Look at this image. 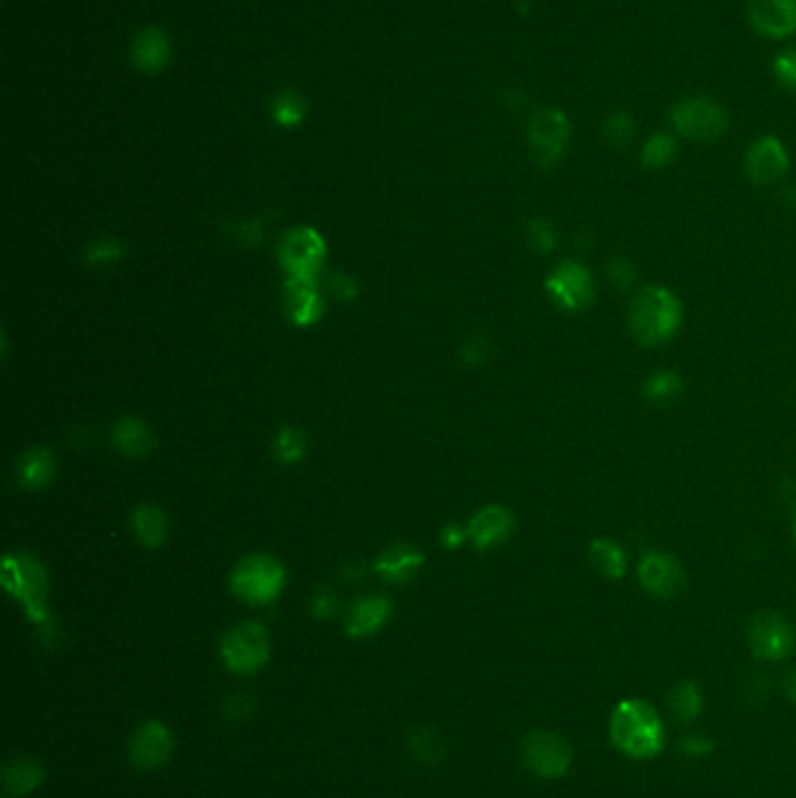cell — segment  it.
<instances>
[{"label":"cell","mask_w":796,"mask_h":798,"mask_svg":"<svg viewBox=\"0 0 796 798\" xmlns=\"http://www.w3.org/2000/svg\"><path fill=\"white\" fill-rule=\"evenodd\" d=\"M610 740L629 759L647 761L661 755L666 728L659 710L643 698H626L610 714Z\"/></svg>","instance_id":"1"},{"label":"cell","mask_w":796,"mask_h":798,"mask_svg":"<svg viewBox=\"0 0 796 798\" xmlns=\"http://www.w3.org/2000/svg\"><path fill=\"white\" fill-rule=\"evenodd\" d=\"M682 323L680 299L663 285H647L633 297L629 309V327L633 339L645 348H657L671 341Z\"/></svg>","instance_id":"2"},{"label":"cell","mask_w":796,"mask_h":798,"mask_svg":"<svg viewBox=\"0 0 796 798\" xmlns=\"http://www.w3.org/2000/svg\"><path fill=\"white\" fill-rule=\"evenodd\" d=\"M229 586L236 598L260 608V604L274 602L281 596L285 586V568L274 556L252 553L234 568Z\"/></svg>","instance_id":"3"},{"label":"cell","mask_w":796,"mask_h":798,"mask_svg":"<svg viewBox=\"0 0 796 798\" xmlns=\"http://www.w3.org/2000/svg\"><path fill=\"white\" fill-rule=\"evenodd\" d=\"M3 584L14 598H20L30 621L47 624V572L38 558L30 553H8L3 561Z\"/></svg>","instance_id":"4"},{"label":"cell","mask_w":796,"mask_h":798,"mask_svg":"<svg viewBox=\"0 0 796 798\" xmlns=\"http://www.w3.org/2000/svg\"><path fill=\"white\" fill-rule=\"evenodd\" d=\"M220 657L234 675H254L269 663L272 645L266 628L258 621L232 626L220 640Z\"/></svg>","instance_id":"5"},{"label":"cell","mask_w":796,"mask_h":798,"mask_svg":"<svg viewBox=\"0 0 796 798\" xmlns=\"http://www.w3.org/2000/svg\"><path fill=\"white\" fill-rule=\"evenodd\" d=\"M325 260V238L313 227H295L281 236L278 262L288 280H318Z\"/></svg>","instance_id":"6"},{"label":"cell","mask_w":796,"mask_h":798,"mask_svg":"<svg viewBox=\"0 0 796 798\" xmlns=\"http://www.w3.org/2000/svg\"><path fill=\"white\" fill-rule=\"evenodd\" d=\"M671 124L677 136L694 142H712L726 136V110L708 96H687L671 108Z\"/></svg>","instance_id":"7"},{"label":"cell","mask_w":796,"mask_h":798,"mask_svg":"<svg viewBox=\"0 0 796 798\" xmlns=\"http://www.w3.org/2000/svg\"><path fill=\"white\" fill-rule=\"evenodd\" d=\"M572 138V122L561 108H539L528 122V146L539 169L561 162Z\"/></svg>","instance_id":"8"},{"label":"cell","mask_w":796,"mask_h":798,"mask_svg":"<svg viewBox=\"0 0 796 798\" xmlns=\"http://www.w3.org/2000/svg\"><path fill=\"white\" fill-rule=\"evenodd\" d=\"M521 761L537 777L559 780L570 771L572 747L559 733L537 728L523 738Z\"/></svg>","instance_id":"9"},{"label":"cell","mask_w":796,"mask_h":798,"mask_svg":"<svg viewBox=\"0 0 796 798\" xmlns=\"http://www.w3.org/2000/svg\"><path fill=\"white\" fill-rule=\"evenodd\" d=\"M747 643H750L755 659L775 663L792 657L796 647V633L785 616L775 612H761L750 621Z\"/></svg>","instance_id":"10"},{"label":"cell","mask_w":796,"mask_h":798,"mask_svg":"<svg viewBox=\"0 0 796 798\" xmlns=\"http://www.w3.org/2000/svg\"><path fill=\"white\" fill-rule=\"evenodd\" d=\"M547 292L563 311L580 313L594 304V276L580 262H561L547 278Z\"/></svg>","instance_id":"11"},{"label":"cell","mask_w":796,"mask_h":798,"mask_svg":"<svg viewBox=\"0 0 796 798\" xmlns=\"http://www.w3.org/2000/svg\"><path fill=\"white\" fill-rule=\"evenodd\" d=\"M173 757V733L171 728L159 722H142L129 740V763L136 771L150 773L162 769Z\"/></svg>","instance_id":"12"},{"label":"cell","mask_w":796,"mask_h":798,"mask_svg":"<svg viewBox=\"0 0 796 798\" xmlns=\"http://www.w3.org/2000/svg\"><path fill=\"white\" fill-rule=\"evenodd\" d=\"M640 586L655 598H675L687 586V572L671 553L649 551L638 565Z\"/></svg>","instance_id":"13"},{"label":"cell","mask_w":796,"mask_h":798,"mask_svg":"<svg viewBox=\"0 0 796 798\" xmlns=\"http://www.w3.org/2000/svg\"><path fill=\"white\" fill-rule=\"evenodd\" d=\"M789 171V154L775 136L755 140L745 152V173L755 185H773Z\"/></svg>","instance_id":"14"},{"label":"cell","mask_w":796,"mask_h":798,"mask_svg":"<svg viewBox=\"0 0 796 798\" xmlns=\"http://www.w3.org/2000/svg\"><path fill=\"white\" fill-rule=\"evenodd\" d=\"M747 22L763 38L785 40L796 34V0H750Z\"/></svg>","instance_id":"15"},{"label":"cell","mask_w":796,"mask_h":798,"mask_svg":"<svg viewBox=\"0 0 796 798\" xmlns=\"http://www.w3.org/2000/svg\"><path fill=\"white\" fill-rule=\"evenodd\" d=\"M514 533V516L507 507L490 504L476 512L468 523V537L482 551L500 547Z\"/></svg>","instance_id":"16"},{"label":"cell","mask_w":796,"mask_h":798,"mask_svg":"<svg viewBox=\"0 0 796 798\" xmlns=\"http://www.w3.org/2000/svg\"><path fill=\"white\" fill-rule=\"evenodd\" d=\"M283 304L288 317L299 327H311L325 313V297L318 290V280H288L283 285Z\"/></svg>","instance_id":"17"},{"label":"cell","mask_w":796,"mask_h":798,"mask_svg":"<svg viewBox=\"0 0 796 798\" xmlns=\"http://www.w3.org/2000/svg\"><path fill=\"white\" fill-rule=\"evenodd\" d=\"M171 61V40L164 28L146 26L140 28L132 42V63L142 75L162 73Z\"/></svg>","instance_id":"18"},{"label":"cell","mask_w":796,"mask_h":798,"mask_svg":"<svg viewBox=\"0 0 796 798\" xmlns=\"http://www.w3.org/2000/svg\"><path fill=\"white\" fill-rule=\"evenodd\" d=\"M393 614V602L386 596H364L350 604L346 616L348 637H370L388 624Z\"/></svg>","instance_id":"19"},{"label":"cell","mask_w":796,"mask_h":798,"mask_svg":"<svg viewBox=\"0 0 796 798\" xmlns=\"http://www.w3.org/2000/svg\"><path fill=\"white\" fill-rule=\"evenodd\" d=\"M425 556L411 545H393L384 549L376 561L374 572L388 584H407L423 568Z\"/></svg>","instance_id":"20"},{"label":"cell","mask_w":796,"mask_h":798,"mask_svg":"<svg viewBox=\"0 0 796 798\" xmlns=\"http://www.w3.org/2000/svg\"><path fill=\"white\" fill-rule=\"evenodd\" d=\"M47 773L40 759L20 755L3 765V787L10 796H28L42 787Z\"/></svg>","instance_id":"21"},{"label":"cell","mask_w":796,"mask_h":798,"mask_svg":"<svg viewBox=\"0 0 796 798\" xmlns=\"http://www.w3.org/2000/svg\"><path fill=\"white\" fill-rule=\"evenodd\" d=\"M113 444L126 458H146L154 449V435L146 421L124 416L113 427Z\"/></svg>","instance_id":"22"},{"label":"cell","mask_w":796,"mask_h":798,"mask_svg":"<svg viewBox=\"0 0 796 798\" xmlns=\"http://www.w3.org/2000/svg\"><path fill=\"white\" fill-rule=\"evenodd\" d=\"M57 474V462L47 446H34L20 458V482L28 490L47 486Z\"/></svg>","instance_id":"23"},{"label":"cell","mask_w":796,"mask_h":798,"mask_svg":"<svg viewBox=\"0 0 796 798\" xmlns=\"http://www.w3.org/2000/svg\"><path fill=\"white\" fill-rule=\"evenodd\" d=\"M132 525L136 537L150 549L162 547L169 537V519L157 504H138L132 514Z\"/></svg>","instance_id":"24"},{"label":"cell","mask_w":796,"mask_h":798,"mask_svg":"<svg viewBox=\"0 0 796 798\" xmlns=\"http://www.w3.org/2000/svg\"><path fill=\"white\" fill-rule=\"evenodd\" d=\"M588 561H592L594 570L605 579H622L626 572V563L629 558L624 553V549L617 545L614 539L608 537H598L592 541L588 547Z\"/></svg>","instance_id":"25"},{"label":"cell","mask_w":796,"mask_h":798,"mask_svg":"<svg viewBox=\"0 0 796 798\" xmlns=\"http://www.w3.org/2000/svg\"><path fill=\"white\" fill-rule=\"evenodd\" d=\"M668 710H671V714L682 724L696 722L700 712H704V694H700V686L692 679L677 682L671 694H668Z\"/></svg>","instance_id":"26"},{"label":"cell","mask_w":796,"mask_h":798,"mask_svg":"<svg viewBox=\"0 0 796 798\" xmlns=\"http://www.w3.org/2000/svg\"><path fill=\"white\" fill-rule=\"evenodd\" d=\"M409 752L423 765H439L447 757V745L433 726H416L409 733Z\"/></svg>","instance_id":"27"},{"label":"cell","mask_w":796,"mask_h":798,"mask_svg":"<svg viewBox=\"0 0 796 798\" xmlns=\"http://www.w3.org/2000/svg\"><path fill=\"white\" fill-rule=\"evenodd\" d=\"M677 154V138L668 132L651 134L640 150V162L649 171H661L673 164Z\"/></svg>","instance_id":"28"},{"label":"cell","mask_w":796,"mask_h":798,"mask_svg":"<svg viewBox=\"0 0 796 798\" xmlns=\"http://www.w3.org/2000/svg\"><path fill=\"white\" fill-rule=\"evenodd\" d=\"M307 101L304 96L295 89H283L274 96L272 101V117L283 129H295L307 117Z\"/></svg>","instance_id":"29"},{"label":"cell","mask_w":796,"mask_h":798,"mask_svg":"<svg viewBox=\"0 0 796 798\" xmlns=\"http://www.w3.org/2000/svg\"><path fill=\"white\" fill-rule=\"evenodd\" d=\"M307 433L301 427H283L274 439V456L281 465H297L307 456Z\"/></svg>","instance_id":"30"},{"label":"cell","mask_w":796,"mask_h":798,"mask_svg":"<svg viewBox=\"0 0 796 798\" xmlns=\"http://www.w3.org/2000/svg\"><path fill=\"white\" fill-rule=\"evenodd\" d=\"M602 134L612 148L624 150L631 146L635 134H638V124H635L633 115L626 113V110H612L602 122Z\"/></svg>","instance_id":"31"},{"label":"cell","mask_w":796,"mask_h":798,"mask_svg":"<svg viewBox=\"0 0 796 798\" xmlns=\"http://www.w3.org/2000/svg\"><path fill=\"white\" fill-rule=\"evenodd\" d=\"M126 254V246L120 238H99L97 244H91L85 250V262L91 266H105V264H117Z\"/></svg>","instance_id":"32"},{"label":"cell","mask_w":796,"mask_h":798,"mask_svg":"<svg viewBox=\"0 0 796 798\" xmlns=\"http://www.w3.org/2000/svg\"><path fill=\"white\" fill-rule=\"evenodd\" d=\"M680 390H682V378L677 374H673V372H657V374H651L645 381V386H643V392L649 399H671Z\"/></svg>","instance_id":"33"},{"label":"cell","mask_w":796,"mask_h":798,"mask_svg":"<svg viewBox=\"0 0 796 798\" xmlns=\"http://www.w3.org/2000/svg\"><path fill=\"white\" fill-rule=\"evenodd\" d=\"M773 75L780 85L796 91V47L783 50L773 59Z\"/></svg>","instance_id":"34"},{"label":"cell","mask_w":796,"mask_h":798,"mask_svg":"<svg viewBox=\"0 0 796 798\" xmlns=\"http://www.w3.org/2000/svg\"><path fill=\"white\" fill-rule=\"evenodd\" d=\"M252 710H254V703H252V698L246 694H234L225 700V703H222V714H225V720L232 724L246 722L252 714Z\"/></svg>","instance_id":"35"},{"label":"cell","mask_w":796,"mask_h":798,"mask_svg":"<svg viewBox=\"0 0 796 798\" xmlns=\"http://www.w3.org/2000/svg\"><path fill=\"white\" fill-rule=\"evenodd\" d=\"M528 241L531 246L535 248V252H549L554 246H556V234H554V227L549 225L547 220L537 217L533 220L528 225Z\"/></svg>","instance_id":"36"},{"label":"cell","mask_w":796,"mask_h":798,"mask_svg":"<svg viewBox=\"0 0 796 798\" xmlns=\"http://www.w3.org/2000/svg\"><path fill=\"white\" fill-rule=\"evenodd\" d=\"M677 749L680 755L689 759H706L714 752V743L708 736H704V733H687V736L680 740Z\"/></svg>","instance_id":"37"},{"label":"cell","mask_w":796,"mask_h":798,"mask_svg":"<svg viewBox=\"0 0 796 798\" xmlns=\"http://www.w3.org/2000/svg\"><path fill=\"white\" fill-rule=\"evenodd\" d=\"M608 276L619 290H629L635 278H638V271H635V266L626 258H617L608 264Z\"/></svg>","instance_id":"38"},{"label":"cell","mask_w":796,"mask_h":798,"mask_svg":"<svg viewBox=\"0 0 796 798\" xmlns=\"http://www.w3.org/2000/svg\"><path fill=\"white\" fill-rule=\"evenodd\" d=\"M460 356H463V362L470 364V366H480L488 360L490 356V344L486 337H482V334H476V337L468 339L463 350H460Z\"/></svg>","instance_id":"39"},{"label":"cell","mask_w":796,"mask_h":798,"mask_svg":"<svg viewBox=\"0 0 796 798\" xmlns=\"http://www.w3.org/2000/svg\"><path fill=\"white\" fill-rule=\"evenodd\" d=\"M337 608H339V600L329 588H318L311 598V614L315 619H332Z\"/></svg>","instance_id":"40"},{"label":"cell","mask_w":796,"mask_h":798,"mask_svg":"<svg viewBox=\"0 0 796 798\" xmlns=\"http://www.w3.org/2000/svg\"><path fill=\"white\" fill-rule=\"evenodd\" d=\"M329 290L337 295L339 299H356L358 297V283L356 278H350L344 271H337V274L329 276Z\"/></svg>","instance_id":"41"},{"label":"cell","mask_w":796,"mask_h":798,"mask_svg":"<svg viewBox=\"0 0 796 798\" xmlns=\"http://www.w3.org/2000/svg\"><path fill=\"white\" fill-rule=\"evenodd\" d=\"M465 539H470L468 528H460V525H447V528L441 531V545L447 549L463 547Z\"/></svg>","instance_id":"42"},{"label":"cell","mask_w":796,"mask_h":798,"mask_svg":"<svg viewBox=\"0 0 796 798\" xmlns=\"http://www.w3.org/2000/svg\"><path fill=\"white\" fill-rule=\"evenodd\" d=\"M780 689H783L785 698L789 700V703L796 706V668H792L789 673L783 677V684H780Z\"/></svg>","instance_id":"43"},{"label":"cell","mask_w":796,"mask_h":798,"mask_svg":"<svg viewBox=\"0 0 796 798\" xmlns=\"http://www.w3.org/2000/svg\"><path fill=\"white\" fill-rule=\"evenodd\" d=\"M794 539H796V516H794Z\"/></svg>","instance_id":"44"}]
</instances>
